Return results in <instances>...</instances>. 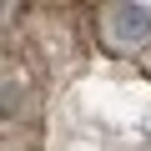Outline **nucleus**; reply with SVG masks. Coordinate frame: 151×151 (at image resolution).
Returning <instances> with one entry per match:
<instances>
[{
  "instance_id": "nucleus-1",
  "label": "nucleus",
  "mask_w": 151,
  "mask_h": 151,
  "mask_svg": "<svg viewBox=\"0 0 151 151\" xmlns=\"http://www.w3.org/2000/svg\"><path fill=\"white\" fill-rule=\"evenodd\" d=\"M101 35L111 50H141L151 40V10L146 5H111L101 20Z\"/></svg>"
}]
</instances>
